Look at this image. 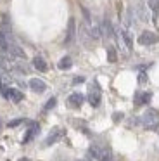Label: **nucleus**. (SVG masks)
Here are the masks:
<instances>
[{
	"instance_id": "4468645a",
	"label": "nucleus",
	"mask_w": 159,
	"mask_h": 161,
	"mask_svg": "<svg viewBox=\"0 0 159 161\" xmlns=\"http://www.w3.org/2000/svg\"><path fill=\"white\" fill-rule=\"evenodd\" d=\"M123 40H124V43H126V47L131 50V47H133V38H131V33L130 31L123 30Z\"/></svg>"
},
{
	"instance_id": "412c9836",
	"label": "nucleus",
	"mask_w": 159,
	"mask_h": 161,
	"mask_svg": "<svg viewBox=\"0 0 159 161\" xmlns=\"http://www.w3.org/2000/svg\"><path fill=\"white\" fill-rule=\"evenodd\" d=\"M100 161H112V156H111V153H107V154H106V156H104Z\"/></svg>"
},
{
	"instance_id": "7ed1b4c3",
	"label": "nucleus",
	"mask_w": 159,
	"mask_h": 161,
	"mask_svg": "<svg viewBox=\"0 0 159 161\" xmlns=\"http://www.w3.org/2000/svg\"><path fill=\"white\" fill-rule=\"evenodd\" d=\"M83 101H85V97H83L80 92H74V94H71L68 97L66 104H68V108H71V109H78V108L83 106Z\"/></svg>"
},
{
	"instance_id": "2eb2a0df",
	"label": "nucleus",
	"mask_w": 159,
	"mask_h": 161,
	"mask_svg": "<svg viewBox=\"0 0 159 161\" xmlns=\"http://www.w3.org/2000/svg\"><path fill=\"white\" fill-rule=\"evenodd\" d=\"M107 59H109V63H116L118 61V54H116V49H114V47H109V49H107Z\"/></svg>"
},
{
	"instance_id": "1a4fd4ad",
	"label": "nucleus",
	"mask_w": 159,
	"mask_h": 161,
	"mask_svg": "<svg viewBox=\"0 0 159 161\" xmlns=\"http://www.w3.org/2000/svg\"><path fill=\"white\" fill-rule=\"evenodd\" d=\"M9 54H10V56H14V57H21V59H24V57H26L24 50L21 49L19 45H16L14 42H10V45H9Z\"/></svg>"
},
{
	"instance_id": "f03ea898",
	"label": "nucleus",
	"mask_w": 159,
	"mask_h": 161,
	"mask_svg": "<svg viewBox=\"0 0 159 161\" xmlns=\"http://www.w3.org/2000/svg\"><path fill=\"white\" fill-rule=\"evenodd\" d=\"M62 135H64V128H61V126H55V128H52L50 133L47 135V139H45L43 146H52V144H55Z\"/></svg>"
},
{
	"instance_id": "b1692460",
	"label": "nucleus",
	"mask_w": 159,
	"mask_h": 161,
	"mask_svg": "<svg viewBox=\"0 0 159 161\" xmlns=\"http://www.w3.org/2000/svg\"><path fill=\"white\" fill-rule=\"evenodd\" d=\"M0 126H2V121H0Z\"/></svg>"
},
{
	"instance_id": "423d86ee",
	"label": "nucleus",
	"mask_w": 159,
	"mask_h": 161,
	"mask_svg": "<svg viewBox=\"0 0 159 161\" xmlns=\"http://www.w3.org/2000/svg\"><path fill=\"white\" fill-rule=\"evenodd\" d=\"M151 99H152L151 92H138L135 95V106H147L151 102Z\"/></svg>"
},
{
	"instance_id": "f3484780",
	"label": "nucleus",
	"mask_w": 159,
	"mask_h": 161,
	"mask_svg": "<svg viewBox=\"0 0 159 161\" xmlns=\"http://www.w3.org/2000/svg\"><path fill=\"white\" fill-rule=\"evenodd\" d=\"M9 88H10V87H7L3 81H0V94H2V97L9 99Z\"/></svg>"
},
{
	"instance_id": "a211bd4d",
	"label": "nucleus",
	"mask_w": 159,
	"mask_h": 161,
	"mask_svg": "<svg viewBox=\"0 0 159 161\" xmlns=\"http://www.w3.org/2000/svg\"><path fill=\"white\" fill-rule=\"evenodd\" d=\"M55 104H57V99H55V97L48 99V101H47V104H45V111H50V109L54 108Z\"/></svg>"
},
{
	"instance_id": "ddd939ff",
	"label": "nucleus",
	"mask_w": 159,
	"mask_h": 161,
	"mask_svg": "<svg viewBox=\"0 0 159 161\" xmlns=\"http://www.w3.org/2000/svg\"><path fill=\"white\" fill-rule=\"evenodd\" d=\"M71 66H73V61H71V57H69V56H64V57H62V59L57 63V68H59V69H69Z\"/></svg>"
},
{
	"instance_id": "0eeeda50",
	"label": "nucleus",
	"mask_w": 159,
	"mask_h": 161,
	"mask_svg": "<svg viewBox=\"0 0 159 161\" xmlns=\"http://www.w3.org/2000/svg\"><path fill=\"white\" fill-rule=\"evenodd\" d=\"M74 33H76V21L74 18L69 19L68 23V35H66V43H71L74 40Z\"/></svg>"
},
{
	"instance_id": "aec40b11",
	"label": "nucleus",
	"mask_w": 159,
	"mask_h": 161,
	"mask_svg": "<svg viewBox=\"0 0 159 161\" xmlns=\"http://www.w3.org/2000/svg\"><path fill=\"white\" fill-rule=\"evenodd\" d=\"M121 118H123V113H114V114H112V119H114V121H121Z\"/></svg>"
},
{
	"instance_id": "39448f33",
	"label": "nucleus",
	"mask_w": 159,
	"mask_h": 161,
	"mask_svg": "<svg viewBox=\"0 0 159 161\" xmlns=\"http://www.w3.org/2000/svg\"><path fill=\"white\" fill-rule=\"evenodd\" d=\"M30 88L33 92H36V94H41V92L47 90V85H45V81H41L40 78H31L30 80Z\"/></svg>"
},
{
	"instance_id": "f257e3e1",
	"label": "nucleus",
	"mask_w": 159,
	"mask_h": 161,
	"mask_svg": "<svg viewBox=\"0 0 159 161\" xmlns=\"http://www.w3.org/2000/svg\"><path fill=\"white\" fill-rule=\"evenodd\" d=\"M140 121H142V125L149 130L157 128L159 126V111H156V109H152V108L145 109L142 118H140Z\"/></svg>"
},
{
	"instance_id": "9d476101",
	"label": "nucleus",
	"mask_w": 159,
	"mask_h": 161,
	"mask_svg": "<svg viewBox=\"0 0 159 161\" xmlns=\"http://www.w3.org/2000/svg\"><path fill=\"white\" fill-rule=\"evenodd\" d=\"M88 102L93 106V108H97V106L100 104V92H99V88L88 92Z\"/></svg>"
},
{
	"instance_id": "4be33fe9",
	"label": "nucleus",
	"mask_w": 159,
	"mask_h": 161,
	"mask_svg": "<svg viewBox=\"0 0 159 161\" xmlns=\"http://www.w3.org/2000/svg\"><path fill=\"white\" fill-rule=\"evenodd\" d=\"M83 80H85L83 76H76V78H74V83H81Z\"/></svg>"
},
{
	"instance_id": "6e6552de",
	"label": "nucleus",
	"mask_w": 159,
	"mask_h": 161,
	"mask_svg": "<svg viewBox=\"0 0 159 161\" xmlns=\"http://www.w3.org/2000/svg\"><path fill=\"white\" fill-rule=\"evenodd\" d=\"M38 132H40V125H38V123H31L30 128L26 130V137H24V142H30L31 139H35Z\"/></svg>"
},
{
	"instance_id": "9b49d317",
	"label": "nucleus",
	"mask_w": 159,
	"mask_h": 161,
	"mask_svg": "<svg viewBox=\"0 0 159 161\" xmlns=\"http://www.w3.org/2000/svg\"><path fill=\"white\" fill-rule=\"evenodd\" d=\"M33 66H35V69H38V71H41V73H43V71H47V63H45V59L43 57H40V56H36L33 59Z\"/></svg>"
},
{
	"instance_id": "dca6fc26",
	"label": "nucleus",
	"mask_w": 159,
	"mask_h": 161,
	"mask_svg": "<svg viewBox=\"0 0 159 161\" xmlns=\"http://www.w3.org/2000/svg\"><path fill=\"white\" fill-rule=\"evenodd\" d=\"M102 30H104V33H106V36H112V26H111L109 19H106V21L102 23Z\"/></svg>"
},
{
	"instance_id": "20e7f679",
	"label": "nucleus",
	"mask_w": 159,
	"mask_h": 161,
	"mask_svg": "<svg viewBox=\"0 0 159 161\" xmlns=\"http://www.w3.org/2000/svg\"><path fill=\"white\" fill-rule=\"evenodd\" d=\"M138 43L140 45H154V43H157V35L154 31H144L138 36Z\"/></svg>"
},
{
	"instance_id": "5701e85b",
	"label": "nucleus",
	"mask_w": 159,
	"mask_h": 161,
	"mask_svg": "<svg viewBox=\"0 0 159 161\" xmlns=\"http://www.w3.org/2000/svg\"><path fill=\"white\" fill-rule=\"evenodd\" d=\"M19 161H31V159H28V158H21Z\"/></svg>"
},
{
	"instance_id": "f8f14e48",
	"label": "nucleus",
	"mask_w": 159,
	"mask_h": 161,
	"mask_svg": "<svg viewBox=\"0 0 159 161\" xmlns=\"http://www.w3.org/2000/svg\"><path fill=\"white\" fill-rule=\"evenodd\" d=\"M23 92H19L17 88H9V99L10 101H14V102H21L23 101Z\"/></svg>"
},
{
	"instance_id": "6ab92c4d",
	"label": "nucleus",
	"mask_w": 159,
	"mask_h": 161,
	"mask_svg": "<svg viewBox=\"0 0 159 161\" xmlns=\"http://www.w3.org/2000/svg\"><path fill=\"white\" fill-rule=\"evenodd\" d=\"M23 121H24V118H16V119H12V121H9V126H10V128H14V126L21 125Z\"/></svg>"
}]
</instances>
